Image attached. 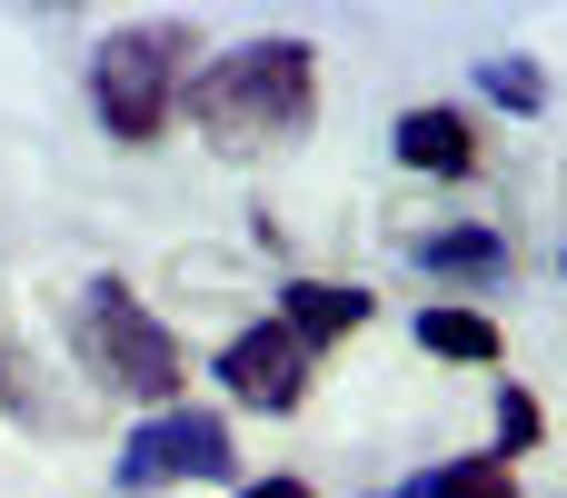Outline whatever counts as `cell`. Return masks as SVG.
Masks as SVG:
<instances>
[{
    "label": "cell",
    "mask_w": 567,
    "mask_h": 498,
    "mask_svg": "<svg viewBox=\"0 0 567 498\" xmlns=\"http://www.w3.org/2000/svg\"><path fill=\"white\" fill-rule=\"evenodd\" d=\"M179 100L209 130V150L249 160V150H279L319 120V60H309V40H249V50L209 60Z\"/></svg>",
    "instance_id": "6da1fadb"
},
{
    "label": "cell",
    "mask_w": 567,
    "mask_h": 498,
    "mask_svg": "<svg viewBox=\"0 0 567 498\" xmlns=\"http://www.w3.org/2000/svg\"><path fill=\"white\" fill-rule=\"evenodd\" d=\"M70 339H80V369H90L100 389H120V399H179V379H189L179 339H169L120 280H90V289H80Z\"/></svg>",
    "instance_id": "7a4b0ae2"
},
{
    "label": "cell",
    "mask_w": 567,
    "mask_h": 498,
    "mask_svg": "<svg viewBox=\"0 0 567 498\" xmlns=\"http://www.w3.org/2000/svg\"><path fill=\"white\" fill-rule=\"evenodd\" d=\"M179 90H189V30H169V20H140L120 40H100V60H90V100H100L110 140H130V150L169 130Z\"/></svg>",
    "instance_id": "3957f363"
},
{
    "label": "cell",
    "mask_w": 567,
    "mask_h": 498,
    "mask_svg": "<svg viewBox=\"0 0 567 498\" xmlns=\"http://www.w3.org/2000/svg\"><path fill=\"white\" fill-rule=\"evenodd\" d=\"M239 459H229V419H209V409H159V419H140L130 439H120V489L150 498V489H189V479H229Z\"/></svg>",
    "instance_id": "277c9868"
},
{
    "label": "cell",
    "mask_w": 567,
    "mask_h": 498,
    "mask_svg": "<svg viewBox=\"0 0 567 498\" xmlns=\"http://www.w3.org/2000/svg\"><path fill=\"white\" fill-rule=\"evenodd\" d=\"M219 379H229L239 409H299V399H309V349H299L279 319H259V329H239V339L219 349Z\"/></svg>",
    "instance_id": "5b68a950"
},
{
    "label": "cell",
    "mask_w": 567,
    "mask_h": 498,
    "mask_svg": "<svg viewBox=\"0 0 567 498\" xmlns=\"http://www.w3.org/2000/svg\"><path fill=\"white\" fill-rule=\"evenodd\" d=\"M279 329H289L299 349H329V339L369 329V289H339V280H289V289H279Z\"/></svg>",
    "instance_id": "8992f818"
},
{
    "label": "cell",
    "mask_w": 567,
    "mask_h": 498,
    "mask_svg": "<svg viewBox=\"0 0 567 498\" xmlns=\"http://www.w3.org/2000/svg\"><path fill=\"white\" fill-rule=\"evenodd\" d=\"M399 160H409V170H439V180H468V170H478V130H468L458 110H409V120H399Z\"/></svg>",
    "instance_id": "52a82bcc"
},
{
    "label": "cell",
    "mask_w": 567,
    "mask_h": 498,
    "mask_svg": "<svg viewBox=\"0 0 567 498\" xmlns=\"http://www.w3.org/2000/svg\"><path fill=\"white\" fill-rule=\"evenodd\" d=\"M409 260L439 270V280H498L508 270V240L498 230H439V240H409Z\"/></svg>",
    "instance_id": "ba28073f"
},
{
    "label": "cell",
    "mask_w": 567,
    "mask_h": 498,
    "mask_svg": "<svg viewBox=\"0 0 567 498\" xmlns=\"http://www.w3.org/2000/svg\"><path fill=\"white\" fill-rule=\"evenodd\" d=\"M419 349H439V359H468V369H488V359H498V329H488L478 309H419Z\"/></svg>",
    "instance_id": "9c48e42d"
},
{
    "label": "cell",
    "mask_w": 567,
    "mask_h": 498,
    "mask_svg": "<svg viewBox=\"0 0 567 498\" xmlns=\"http://www.w3.org/2000/svg\"><path fill=\"white\" fill-rule=\"evenodd\" d=\"M429 498H518V479H508V459H458L429 479Z\"/></svg>",
    "instance_id": "30bf717a"
},
{
    "label": "cell",
    "mask_w": 567,
    "mask_h": 498,
    "mask_svg": "<svg viewBox=\"0 0 567 498\" xmlns=\"http://www.w3.org/2000/svg\"><path fill=\"white\" fill-rule=\"evenodd\" d=\"M538 429H548V419H538V399H528V389L508 379V389H498V459H518V449H538Z\"/></svg>",
    "instance_id": "8fae6325"
},
{
    "label": "cell",
    "mask_w": 567,
    "mask_h": 498,
    "mask_svg": "<svg viewBox=\"0 0 567 498\" xmlns=\"http://www.w3.org/2000/svg\"><path fill=\"white\" fill-rule=\"evenodd\" d=\"M478 80H488V100H508V110H538V100H548V80H538L528 60H488Z\"/></svg>",
    "instance_id": "7c38bea8"
},
{
    "label": "cell",
    "mask_w": 567,
    "mask_h": 498,
    "mask_svg": "<svg viewBox=\"0 0 567 498\" xmlns=\"http://www.w3.org/2000/svg\"><path fill=\"white\" fill-rule=\"evenodd\" d=\"M239 498H309V479H259V489H239Z\"/></svg>",
    "instance_id": "4fadbf2b"
},
{
    "label": "cell",
    "mask_w": 567,
    "mask_h": 498,
    "mask_svg": "<svg viewBox=\"0 0 567 498\" xmlns=\"http://www.w3.org/2000/svg\"><path fill=\"white\" fill-rule=\"evenodd\" d=\"M389 498H429V479H409V489H389Z\"/></svg>",
    "instance_id": "5bb4252c"
}]
</instances>
